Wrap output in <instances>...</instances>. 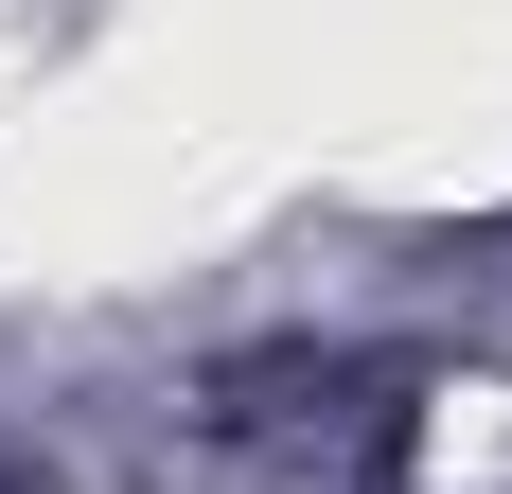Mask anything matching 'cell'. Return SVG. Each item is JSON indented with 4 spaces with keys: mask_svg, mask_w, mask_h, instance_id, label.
Returning <instances> with one entry per match:
<instances>
[{
    "mask_svg": "<svg viewBox=\"0 0 512 494\" xmlns=\"http://www.w3.org/2000/svg\"><path fill=\"white\" fill-rule=\"evenodd\" d=\"M0 494H36V459H0Z\"/></svg>",
    "mask_w": 512,
    "mask_h": 494,
    "instance_id": "6da1fadb",
    "label": "cell"
}]
</instances>
